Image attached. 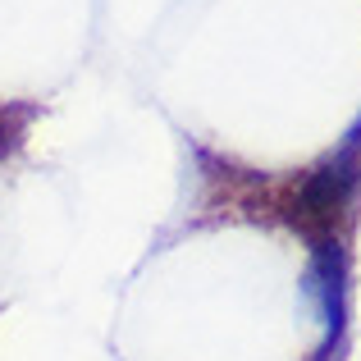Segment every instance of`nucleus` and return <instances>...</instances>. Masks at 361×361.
Returning <instances> with one entry per match:
<instances>
[{
  "label": "nucleus",
  "mask_w": 361,
  "mask_h": 361,
  "mask_svg": "<svg viewBox=\"0 0 361 361\" xmlns=\"http://www.w3.org/2000/svg\"><path fill=\"white\" fill-rule=\"evenodd\" d=\"M357 192H361V142L329 156L325 165H316L293 188V220L307 233H334V224L353 211Z\"/></svg>",
  "instance_id": "nucleus-1"
},
{
  "label": "nucleus",
  "mask_w": 361,
  "mask_h": 361,
  "mask_svg": "<svg viewBox=\"0 0 361 361\" xmlns=\"http://www.w3.org/2000/svg\"><path fill=\"white\" fill-rule=\"evenodd\" d=\"M302 298L311 302L316 320L325 329H338V316H343V293H338V274L334 265H311L307 283H302Z\"/></svg>",
  "instance_id": "nucleus-2"
}]
</instances>
